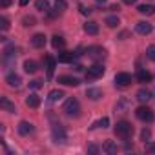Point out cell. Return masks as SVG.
Returning a JSON list of instances; mask_svg holds the SVG:
<instances>
[{"label": "cell", "instance_id": "obj_1", "mask_svg": "<svg viewBox=\"0 0 155 155\" xmlns=\"http://www.w3.org/2000/svg\"><path fill=\"white\" fill-rule=\"evenodd\" d=\"M131 133H133V126H131L130 122L120 120V122H117V124H115V135H117L119 139L128 140V139L131 137Z\"/></svg>", "mask_w": 155, "mask_h": 155}, {"label": "cell", "instance_id": "obj_2", "mask_svg": "<svg viewBox=\"0 0 155 155\" xmlns=\"http://www.w3.org/2000/svg\"><path fill=\"white\" fill-rule=\"evenodd\" d=\"M62 111L68 115V117H79V113H81V102L77 101V99H68L66 101V104H64V108H62Z\"/></svg>", "mask_w": 155, "mask_h": 155}, {"label": "cell", "instance_id": "obj_3", "mask_svg": "<svg viewBox=\"0 0 155 155\" xmlns=\"http://www.w3.org/2000/svg\"><path fill=\"white\" fill-rule=\"evenodd\" d=\"M104 71H106V68H104L102 64H93V66L88 68V71H86V79H88V81H95V79H99V77L104 75Z\"/></svg>", "mask_w": 155, "mask_h": 155}, {"label": "cell", "instance_id": "obj_4", "mask_svg": "<svg viewBox=\"0 0 155 155\" xmlns=\"http://www.w3.org/2000/svg\"><path fill=\"white\" fill-rule=\"evenodd\" d=\"M51 137H53V140H55L57 144H64L66 139H68L66 130H64L60 124H55V126H53V130H51Z\"/></svg>", "mask_w": 155, "mask_h": 155}, {"label": "cell", "instance_id": "obj_5", "mask_svg": "<svg viewBox=\"0 0 155 155\" xmlns=\"http://www.w3.org/2000/svg\"><path fill=\"white\" fill-rule=\"evenodd\" d=\"M135 115H137V119L142 120V122H151V120H153V111H151L148 106L137 108V110H135Z\"/></svg>", "mask_w": 155, "mask_h": 155}, {"label": "cell", "instance_id": "obj_6", "mask_svg": "<svg viewBox=\"0 0 155 155\" xmlns=\"http://www.w3.org/2000/svg\"><path fill=\"white\" fill-rule=\"evenodd\" d=\"M88 57L93 60H102L106 58V49L102 46H90L88 48Z\"/></svg>", "mask_w": 155, "mask_h": 155}, {"label": "cell", "instance_id": "obj_7", "mask_svg": "<svg viewBox=\"0 0 155 155\" xmlns=\"http://www.w3.org/2000/svg\"><path fill=\"white\" fill-rule=\"evenodd\" d=\"M115 84L117 86H128V84H131V75L130 73H117L115 75Z\"/></svg>", "mask_w": 155, "mask_h": 155}, {"label": "cell", "instance_id": "obj_8", "mask_svg": "<svg viewBox=\"0 0 155 155\" xmlns=\"http://www.w3.org/2000/svg\"><path fill=\"white\" fill-rule=\"evenodd\" d=\"M58 82L64 84V86H79L81 81L77 79V77H69V75H60L58 77Z\"/></svg>", "mask_w": 155, "mask_h": 155}, {"label": "cell", "instance_id": "obj_9", "mask_svg": "<svg viewBox=\"0 0 155 155\" xmlns=\"http://www.w3.org/2000/svg\"><path fill=\"white\" fill-rule=\"evenodd\" d=\"M33 131H35V126H33L31 122L22 120V122L18 124V133H20V135H31Z\"/></svg>", "mask_w": 155, "mask_h": 155}, {"label": "cell", "instance_id": "obj_10", "mask_svg": "<svg viewBox=\"0 0 155 155\" xmlns=\"http://www.w3.org/2000/svg\"><path fill=\"white\" fill-rule=\"evenodd\" d=\"M6 82H8V86H11V88H20L22 79H20L18 75H15V73H9V75L6 77Z\"/></svg>", "mask_w": 155, "mask_h": 155}, {"label": "cell", "instance_id": "obj_11", "mask_svg": "<svg viewBox=\"0 0 155 155\" xmlns=\"http://www.w3.org/2000/svg\"><path fill=\"white\" fill-rule=\"evenodd\" d=\"M31 46H33V48H44V46H46V35H44V33H37V35H33V38H31Z\"/></svg>", "mask_w": 155, "mask_h": 155}, {"label": "cell", "instance_id": "obj_12", "mask_svg": "<svg viewBox=\"0 0 155 155\" xmlns=\"http://www.w3.org/2000/svg\"><path fill=\"white\" fill-rule=\"evenodd\" d=\"M26 106H28V108H38V106H40V97H38L37 93H29V95L26 97Z\"/></svg>", "mask_w": 155, "mask_h": 155}, {"label": "cell", "instance_id": "obj_13", "mask_svg": "<svg viewBox=\"0 0 155 155\" xmlns=\"http://www.w3.org/2000/svg\"><path fill=\"white\" fill-rule=\"evenodd\" d=\"M0 106H2V110H6V111H9V113H15V111H17L15 104H13L8 97H2V99H0Z\"/></svg>", "mask_w": 155, "mask_h": 155}, {"label": "cell", "instance_id": "obj_14", "mask_svg": "<svg viewBox=\"0 0 155 155\" xmlns=\"http://www.w3.org/2000/svg\"><path fill=\"white\" fill-rule=\"evenodd\" d=\"M84 31H86L88 35H97V33H99V24L93 22V20H88V22L84 24Z\"/></svg>", "mask_w": 155, "mask_h": 155}, {"label": "cell", "instance_id": "obj_15", "mask_svg": "<svg viewBox=\"0 0 155 155\" xmlns=\"http://www.w3.org/2000/svg\"><path fill=\"white\" fill-rule=\"evenodd\" d=\"M137 33H140V35H150L151 33V24H148V22H137Z\"/></svg>", "mask_w": 155, "mask_h": 155}, {"label": "cell", "instance_id": "obj_16", "mask_svg": "<svg viewBox=\"0 0 155 155\" xmlns=\"http://www.w3.org/2000/svg\"><path fill=\"white\" fill-rule=\"evenodd\" d=\"M86 97L91 99V101H99V99H102V90H99V88H90V90L86 91Z\"/></svg>", "mask_w": 155, "mask_h": 155}, {"label": "cell", "instance_id": "obj_17", "mask_svg": "<svg viewBox=\"0 0 155 155\" xmlns=\"http://www.w3.org/2000/svg\"><path fill=\"white\" fill-rule=\"evenodd\" d=\"M151 79H153V75H151L150 71L139 69V73H137V81H139V82H150Z\"/></svg>", "mask_w": 155, "mask_h": 155}, {"label": "cell", "instance_id": "obj_18", "mask_svg": "<svg viewBox=\"0 0 155 155\" xmlns=\"http://www.w3.org/2000/svg\"><path fill=\"white\" fill-rule=\"evenodd\" d=\"M62 97H64V91H62V90H53V91H49L48 101H49V102H58Z\"/></svg>", "mask_w": 155, "mask_h": 155}, {"label": "cell", "instance_id": "obj_19", "mask_svg": "<svg viewBox=\"0 0 155 155\" xmlns=\"http://www.w3.org/2000/svg\"><path fill=\"white\" fill-rule=\"evenodd\" d=\"M102 150L106 151V153H110V155H113V153H117V144L113 142V140H106L104 144H102Z\"/></svg>", "mask_w": 155, "mask_h": 155}, {"label": "cell", "instance_id": "obj_20", "mask_svg": "<svg viewBox=\"0 0 155 155\" xmlns=\"http://www.w3.org/2000/svg\"><path fill=\"white\" fill-rule=\"evenodd\" d=\"M73 58H75V55H73V53H68V51H64V53H58V57H57V60H58V62H62V64L73 62Z\"/></svg>", "mask_w": 155, "mask_h": 155}, {"label": "cell", "instance_id": "obj_21", "mask_svg": "<svg viewBox=\"0 0 155 155\" xmlns=\"http://www.w3.org/2000/svg\"><path fill=\"white\" fill-rule=\"evenodd\" d=\"M151 99V91H148V90H139L137 91V101L139 102H148Z\"/></svg>", "mask_w": 155, "mask_h": 155}, {"label": "cell", "instance_id": "obj_22", "mask_svg": "<svg viewBox=\"0 0 155 155\" xmlns=\"http://www.w3.org/2000/svg\"><path fill=\"white\" fill-rule=\"evenodd\" d=\"M64 44H66V40H64V37H60V35H55V37L51 38V46H53L55 49L64 48Z\"/></svg>", "mask_w": 155, "mask_h": 155}, {"label": "cell", "instance_id": "obj_23", "mask_svg": "<svg viewBox=\"0 0 155 155\" xmlns=\"http://www.w3.org/2000/svg\"><path fill=\"white\" fill-rule=\"evenodd\" d=\"M37 69H38V66H37L35 60H26V62H24V71H26V73H35Z\"/></svg>", "mask_w": 155, "mask_h": 155}, {"label": "cell", "instance_id": "obj_24", "mask_svg": "<svg viewBox=\"0 0 155 155\" xmlns=\"http://www.w3.org/2000/svg\"><path fill=\"white\" fill-rule=\"evenodd\" d=\"M35 8H37L38 11L46 13V11H49V2H48V0H37V2H35Z\"/></svg>", "mask_w": 155, "mask_h": 155}, {"label": "cell", "instance_id": "obj_25", "mask_svg": "<svg viewBox=\"0 0 155 155\" xmlns=\"http://www.w3.org/2000/svg\"><path fill=\"white\" fill-rule=\"evenodd\" d=\"M137 11H139L140 15H151V13H153V8H151V6H148V4H142V6H139V8H137Z\"/></svg>", "mask_w": 155, "mask_h": 155}, {"label": "cell", "instance_id": "obj_26", "mask_svg": "<svg viewBox=\"0 0 155 155\" xmlns=\"http://www.w3.org/2000/svg\"><path fill=\"white\" fill-rule=\"evenodd\" d=\"M108 126H110V119H108V117H102V119H99L91 128H108Z\"/></svg>", "mask_w": 155, "mask_h": 155}, {"label": "cell", "instance_id": "obj_27", "mask_svg": "<svg viewBox=\"0 0 155 155\" xmlns=\"http://www.w3.org/2000/svg\"><path fill=\"white\" fill-rule=\"evenodd\" d=\"M119 24H120V20L117 17H106V26L108 28H117Z\"/></svg>", "mask_w": 155, "mask_h": 155}, {"label": "cell", "instance_id": "obj_28", "mask_svg": "<svg viewBox=\"0 0 155 155\" xmlns=\"http://www.w3.org/2000/svg\"><path fill=\"white\" fill-rule=\"evenodd\" d=\"M53 69H55V58L48 57V77H49V79L53 77Z\"/></svg>", "mask_w": 155, "mask_h": 155}, {"label": "cell", "instance_id": "obj_29", "mask_svg": "<svg viewBox=\"0 0 155 155\" xmlns=\"http://www.w3.org/2000/svg\"><path fill=\"white\" fill-rule=\"evenodd\" d=\"M55 8H57V11H58V13H62V11L68 8L66 0H55Z\"/></svg>", "mask_w": 155, "mask_h": 155}, {"label": "cell", "instance_id": "obj_30", "mask_svg": "<svg viewBox=\"0 0 155 155\" xmlns=\"http://www.w3.org/2000/svg\"><path fill=\"white\" fill-rule=\"evenodd\" d=\"M35 22H37V20H35V17H24V18H22V24H24L26 28L35 26Z\"/></svg>", "mask_w": 155, "mask_h": 155}, {"label": "cell", "instance_id": "obj_31", "mask_svg": "<svg viewBox=\"0 0 155 155\" xmlns=\"http://www.w3.org/2000/svg\"><path fill=\"white\" fill-rule=\"evenodd\" d=\"M150 139H151V131H150L148 128H144V130L140 131V140L146 142V140H150Z\"/></svg>", "mask_w": 155, "mask_h": 155}, {"label": "cell", "instance_id": "obj_32", "mask_svg": "<svg viewBox=\"0 0 155 155\" xmlns=\"http://www.w3.org/2000/svg\"><path fill=\"white\" fill-rule=\"evenodd\" d=\"M146 57H148L150 60H153V62H155V44H153V46H150V48L146 49Z\"/></svg>", "mask_w": 155, "mask_h": 155}, {"label": "cell", "instance_id": "obj_33", "mask_svg": "<svg viewBox=\"0 0 155 155\" xmlns=\"http://www.w3.org/2000/svg\"><path fill=\"white\" fill-rule=\"evenodd\" d=\"M0 29H2V31L9 29V20H8L6 17H0Z\"/></svg>", "mask_w": 155, "mask_h": 155}, {"label": "cell", "instance_id": "obj_34", "mask_svg": "<svg viewBox=\"0 0 155 155\" xmlns=\"http://www.w3.org/2000/svg\"><path fill=\"white\" fill-rule=\"evenodd\" d=\"M79 9H81V13H82V15H91V11H93L91 8H88V6H84V4H81V6H79Z\"/></svg>", "mask_w": 155, "mask_h": 155}, {"label": "cell", "instance_id": "obj_35", "mask_svg": "<svg viewBox=\"0 0 155 155\" xmlns=\"http://www.w3.org/2000/svg\"><path fill=\"white\" fill-rule=\"evenodd\" d=\"M29 88H33V90H38V88H42V81H38V79L31 81V82H29Z\"/></svg>", "mask_w": 155, "mask_h": 155}, {"label": "cell", "instance_id": "obj_36", "mask_svg": "<svg viewBox=\"0 0 155 155\" xmlns=\"http://www.w3.org/2000/svg\"><path fill=\"white\" fill-rule=\"evenodd\" d=\"M144 150H146L148 153H155V142H146Z\"/></svg>", "mask_w": 155, "mask_h": 155}, {"label": "cell", "instance_id": "obj_37", "mask_svg": "<svg viewBox=\"0 0 155 155\" xmlns=\"http://www.w3.org/2000/svg\"><path fill=\"white\" fill-rule=\"evenodd\" d=\"M126 108H128V102H126V101L122 99V101H120V102L117 104V111H124Z\"/></svg>", "mask_w": 155, "mask_h": 155}, {"label": "cell", "instance_id": "obj_38", "mask_svg": "<svg viewBox=\"0 0 155 155\" xmlns=\"http://www.w3.org/2000/svg\"><path fill=\"white\" fill-rule=\"evenodd\" d=\"M88 151H90V153H99V148H97L95 144H90V146H88Z\"/></svg>", "mask_w": 155, "mask_h": 155}, {"label": "cell", "instance_id": "obj_39", "mask_svg": "<svg viewBox=\"0 0 155 155\" xmlns=\"http://www.w3.org/2000/svg\"><path fill=\"white\" fill-rule=\"evenodd\" d=\"M11 6V0H0V8H8Z\"/></svg>", "mask_w": 155, "mask_h": 155}, {"label": "cell", "instance_id": "obj_40", "mask_svg": "<svg viewBox=\"0 0 155 155\" xmlns=\"http://www.w3.org/2000/svg\"><path fill=\"white\" fill-rule=\"evenodd\" d=\"M137 0H124V4H128V6H131V4H135Z\"/></svg>", "mask_w": 155, "mask_h": 155}, {"label": "cell", "instance_id": "obj_41", "mask_svg": "<svg viewBox=\"0 0 155 155\" xmlns=\"http://www.w3.org/2000/svg\"><path fill=\"white\" fill-rule=\"evenodd\" d=\"M18 4H20V6H28V4H29V0H20Z\"/></svg>", "mask_w": 155, "mask_h": 155}, {"label": "cell", "instance_id": "obj_42", "mask_svg": "<svg viewBox=\"0 0 155 155\" xmlns=\"http://www.w3.org/2000/svg\"><path fill=\"white\" fill-rule=\"evenodd\" d=\"M95 2H99V4H106V0H95Z\"/></svg>", "mask_w": 155, "mask_h": 155}]
</instances>
